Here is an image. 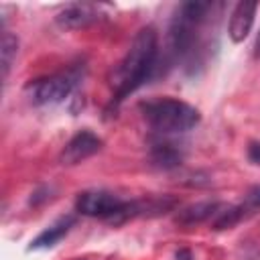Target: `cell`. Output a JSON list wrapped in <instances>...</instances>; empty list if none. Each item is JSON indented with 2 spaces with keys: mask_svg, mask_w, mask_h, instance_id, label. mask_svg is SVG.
<instances>
[{
  "mask_svg": "<svg viewBox=\"0 0 260 260\" xmlns=\"http://www.w3.org/2000/svg\"><path fill=\"white\" fill-rule=\"evenodd\" d=\"M156 55H158V37L152 26L140 28L124 55V59L118 63V67L112 73V102L110 108H116L120 102H124L130 93H134L140 85H144L154 67H156Z\"/></svg>",
  "mask_w": 260,
  "mask_h": 260,
  "instance_id": "6da1fadb",
  "label": "cell"
},
{
  "mask_svg": "<svg viewBox=\"0 0 260 260\" xmlns=\"http://www.w3.org/2000/svg\"><path fill=\"white\" fill-rule=\"evenodd\" d=\"M213 4L211 2H183L169 26V51L175 59H187L193 55L199 39V28Z\"/></svg>",
  "mask_w": 260,
  "mask_h": 260,
  "instance_id": "7a4b0ae2",
  "label": "cell"
},
{
  "mask_svg": "<svg viewBox=\"0 0 260 260\" xmlns=\"http://www.w3.org/2000/svg\"><path fill=\"white\" fill-rule=\"evenodd\" d=\"M140 108L148 126L158 134H181L195 128L201 120L199 112L193 106L173 98L150 100L140 104Z\"/></svg>",
  "mask_w": 260,
  "mask_h": 260,
  "instance_id": "3957f363",
  "label": "cell"
},
{
  "mask_svg": "<svg viewBox=\"0 0 260 260\" xmlns=\"http://www.w3.org/2000/svg\"><path fill=\"white\" fill-rule=\"evenodd\" d=\"M75 83H77V73L69 71V73H57L43 79H35L32 83L26 85V91L35 106H49L69 98Z\"/></svg>",
  "mask_w": 260,
  "mask_h": 260,
  "instance_id": "277c9868",
  "label": "cell"
},
{
  "mask_svg": "<svg viewBox=\"0 0 260 260\" xmlns=\"http://www.w3.org/2000/svg\"><path fill=\"white\" fill-rule=\"evenodd\" d=\"M124 203H126L124 199H120L118 195H114L110 191L93 189V191H83L77 195L75 211L79 215L100 217V219H106L110 223L114 219V215L124 207Z\"/></svg>",
  "mask_w": 260,
  "mask_h": 260,
  "instance_id": "5b68a950",
  "label": "cell"
},
{
  "mask_svg": "<svg viewBox=\"0 0 260 260\" xmlns=\"http://www.w3.org/2000/svg\"><path fill=\"white\" fill-rule=\"evenodd\" d=\"M102 146H104V142H102V138L98 134H93L91 130H79L63 146V150L59 154V160H61V165H69V167L71 165H79L81 160L98 154L102 150Z\"/></svg>",
  "mask_w": 260,
  "mask_h": 260,
  "instance_id": "8992f818",
  "label": "cell"
},
{
  "mask_svg": "<svg viewBox=\"0 0 260 260\" xmlns=\"http://www.w3.org/2000/svg\"><path fill=\"white\" fill-rule=\"evenodd\" d=\"M55 20L61 28L77 30V28H85V26L98 22L100 20V10H98V6L87 4V2H73V4H67L57 14Z\"/></svg>",
  "mask_w": 260,
  "mask_h": 260,
  "instance_id": "52a82bcc",
  "label": "cell"
},
{
  "mask_svg": "<svg viewBox=\"0 0 260 260\" xmlns=\"http://www.w3.org/2000/svg\"><path fill=\"white\" fill-rule=\"evenodd\" d=\"M258 10V2L256 0H240L230 16V24H228V35L234 43H242L254 24V16Z\"/></svg>",
  "mask_w": 260,
  "mask_h": 260,
  "instance_id": "ba28073f",
  "label": "cell"
},
{
  "mask_svg": "<svg viewBox=\"0 0 260 260\" xmlns=\"http://www.w3.org/2000/svg\"><path fill=\"white\" fill-rule=\"evenodd\" d=\"M221 203L217 201H201V203H193V205H187L183 207L177 215H175V221L181 223V225H195V223H203L211 217H215L219 211H221Z\"/></svg>",
  "mask_w": 260,
  "mask_h": 260,
  "instance_id": "9c48e42d",
  "label": "cell"
},
{
  "mask_svg": "<svg viewBox=\"0 0 260 260\" xmlns=\"http://www.w3.org/2000/svg\"><path fill=\"white\" fill-rule=\"evenodd\" d=\"M75 223V215H65V217H59L55 223H51L47 230H43L32 242H30V250H41V248H53L57 242H61L69 230L73 228Z\"/></svg>",
  "mask_w": 260,
  "mask_h": 260,
  "instance_id": "30bf717a",
  "label": "cell"
},
{
  "mask_svg": "<svg viewBox=\"0 0 260 260\" xmlns=\"http://www.w3.org/2000/svg\"><path fill=\"white\" fill-rule=\"evenodd\" d=\"M183 160V154L171 142H154L150 148V162L158 169H175Z\"/></svg>",
  "mask_w": 260,
  "mask_h": 260,
  "instance_id": "8fae6325",
  "label": "cell"
},
{
  "mask_svg": "<svg viewBox=\"0 0 260 260\" xmlns=\"http://www.w3.org/2000/svg\"><path fill=\"white\" fill-rule=\"evenodd\" d=\"M254 211L248 207L246 201H242L240 205H232V207H221V211L213 217V228L215 230H228L234 228L236 223H240L242 219H246L248 215H252Z\"/></svg>",
  "mask_w": 260,
  "mask_h": 260,
  "instance_id": "7c38bea8",
  "label": "cell"
},
{
  "mask_svg": "<svg viewBox=\"0 0 260 260\" xmlns=\"http://www.w3.org/2000/svg\"><path fill=\"white\" fill-rule=\"evenodd\" d=\"M16 53H18V39L4 30L2 32V39H0V63H2V81L8 79V73H10V67L16 59Z\"/></svg>",
  "mask_w": 260,
  "mask_h": 260,
  "instance_id": "4fadbf2b",
  "label": "cell"
},
{
  "mask_svg": "<svg viewBox=\"0 0 260 260\" xmlns=\"http://www.w3.org/2000/svg\"><path fill=\"white\" fill-rule=\"evenodd\" d=\"M244 201L248 203V207H250L252 211L260 209V187H254V189H250V191L246 193V199H244Z\"/></svg>",
  "mask_w": 260,
  "mask_h": 260,
  "instance_id": "5bb4252c",
  "label": "cell"
},
{
  "mask_svg": "<svg viewBox=\"0 0 260 260\" xmlns=\"http://www.w3.org/2000/svg\"><path fill=\"white\" fill-rule=\"evenodd\" d=\"M248 158L254 165H260V142H252L248 146Z\"/></svg>",
  "mask_w": 260,
  "mask_h": 260,
  "instance_id": "9a60e30c",
  "label": "cell"
},
{
  "mask_svg": "<svg viewBox=\"0 0 260 260\" xmlns=\"http://www.w3.org/2000/svg\"><path fill=\"white\" fill-rule=\"evenodd\" d=\"M177 260H191L189 250H179V252H177Z\"/></svg>",
  "mask_w": 260,
  "mask_h": 260,
  "instance_id": "2e32d148",
  "label": "cell"
},
{
  "mask_svg": "<svg viewBox=\"0 0 260 260\" xmlns=\"http://www.w3.org/2000/svg\"><path fill=\"white\" fill-rule=\"evenodd\" d=\"M254 57H260V32L256 37V45H254Z\"/></svg>",
  "mask_w": 260,
  "mask_h": 260,
  "instance_id": "e0dca14e",
  "label": "cell"
}]
</instances>
